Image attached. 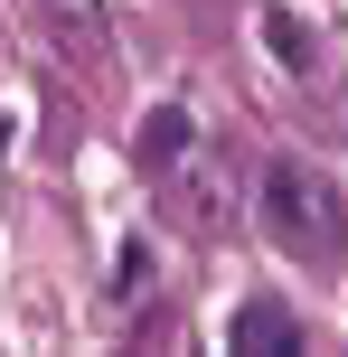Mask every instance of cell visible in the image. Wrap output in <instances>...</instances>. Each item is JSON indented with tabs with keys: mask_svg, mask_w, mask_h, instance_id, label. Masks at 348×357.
Masks as SVG:
<instances>
[{
	"mask_svg": "<svg viewBox=\"0 0 348 357\" xmlns=\"http://www.w3.org/2000/svg\"><path fill=\"white\" fill-rule=\"evenodd\" d=\"M255 216L292 264H339L348 254V188L320 160H301V151L255 160Z\"/></svg>",
	"mask_w": 348,
	"mask_h": 357,
	"instance_id": "1",
	"label": "cell"
},
{
	"mask_svg": "<svg viewBox=\"0 0 348 357\" xmlns=\"http://www.w3.org/2000/svg\"><path fill=\"white\" fill-rule=\"evenodd\" d=\"M151 178L169 188V216H179L188 235H226V226H236V169H226V151L188 142V151H169Z\"/></svg>",
	"mask_w": 348,
	"mask_h": 357,
	"instance_id": "2",
	"label": "cell"
},
{
	"mask_svg": "<svg viewBox=\"0 0 348 357\" xmlns=\"http://www.w3.org/2000/svg\"><path fill=\"white\" fill-rule=\"evenodd\" d=\"M38 10H47V38L75 56V66H94V56H104V38H113L104 0H38Z\"/></svg>",
	"mask_w": 348,
	"mask_h": 357,
	"instance_id": "3",
	"label": "cell"
},
{
	"mask_svg": "<svg viewBox=\"0 0 348 357\" xmlns=\"http://www.w3.org/2000/svg\"><path fill=\"white\" fill-rule=\"evenodd\" d=\"M226 339H236V348H301V310L273 301V291H255V301H236Z\"/></svg>",
	"mask_w": 348,
	"mask_h": 357,
	"instance_id": "4",
	"label": "cell"
},
{
	"mask_svg": "<svg viewBox=\"0 0 348 357\" xmlns=\"http://www.w3.org/2000/svg\"><path fill=\"white\" fill-rule=\"evenodd\" d=\"M151 282H160V264H151V245H123V264H113V310H142Z\"/></svg>",
	"mask_w": 348,
	"mask_h": 357,
	"instance_id": "5",
	"label": "cell"
},
{
	"mask_svg": "<svg viewBox=\"0 0 348 357\" xmlns=\"http://www.w3.org/2000/svg\"><path fill=\"white\" fill-rule=\"evenodd\" d=\"M264 38H273V56H282V66H311V47H301V29H292V19H273V10H264Z\"/></svg>",
	"mask_w": 348,
	"mask_h": 357,
	"instance_id": "6",
	"label": "cell"
}]
</instances>
